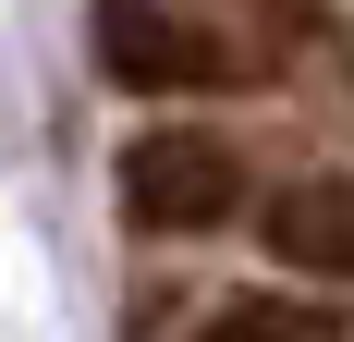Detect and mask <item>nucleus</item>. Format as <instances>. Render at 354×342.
<instances>
[{
    "mask_svg": "<svg viewBox=\"0 0 354 342\" xmlns=\"http://www.w3.org/2000/svg\"><path fill=\"white\" fill-rule=\"evenodd\" d=\"M269 257L306 281H354V171H318V183L269 196Z\"/></svg>",
    "mask_w": 354,
    "mask_h": 342,
    "instance_id": "nucleus-3",
    "label": "nucleus"
},
{
    "mask_svg": "<svg viewBox=\"0 0 354 342\" xmlns=\"http://www.w3.org/2000/svg\"><path fill=\"white\" fill-rule=\"evenodd\" d=\"M196 342H318V318L269 306V294H232V306H208V318H196Z\"/></svg>",
    "mask_w": 354,
    "mask_h": 342,
    "instance_id": "nucleus-4",
    "label": "nucleus"
},
{
    "mask_svg": "<svg viewBox=\"0 0 354 342\" xmlns=\"http://www.w3.org/2000/svg\"><path fill=\"white\" fill-rule=\"evenodd\" d=\"M98 73L122 98H220V86H245V37L208 25V12H183V0H98V25H86Z\"/></svg>",
    "mask_w": 354,
    "mask_h": 342,
    "instance_id": "nucleus-1",
    "label": "nucleus"
},
{
    "mask_svg": "<svg viewBox=\"0 0 354 342\" xmlns=\"http://www.w3.org/2000/svg\"><path fill=\"white\" fill-rule=\"evenodd\" d=\"M110 196H122V220L135 233H232L245 220V147L208 135V123H147L135 147H122V171H110Z\"/></svg>",
    "mask_w": 354,
    "mask_h": 342,
    "instance_id": "nucleus-2",
    "label": "nucleus"
}]
</instances>
